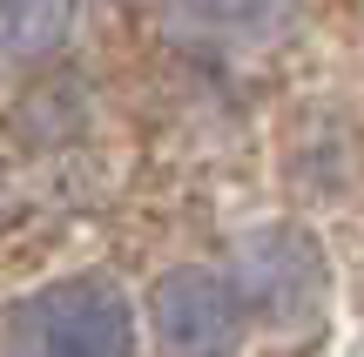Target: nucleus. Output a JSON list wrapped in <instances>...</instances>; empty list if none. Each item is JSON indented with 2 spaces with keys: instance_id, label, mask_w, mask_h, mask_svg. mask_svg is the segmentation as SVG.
<instances>
[{
  "instance_id": "1",
  "label": "nucleus",
  "mask_w": 364,
  "mask_h": 357,
  "mask_svg": "<svg viewBox=\"0 0 364 357\" xmlns=\"http://www.w3.org/2000/svg\"><path fill=\"white\" fill-rule=\"evenodd\" d=\"M7 357H135V310L108 277H61L27 290L0 324Z\"/></svg>"
},
{
  "instance_id": "7",
  "label": "nucleus",
  "mask_w": 364,
  "mask_h": 357,
  "mask_svg": "<svg viewBox=\"0 0 364 357\" xmlns=\"http://www.w3.org/2000/svg\"><path fill=\"white\" fill-rule=\"evenodd\" d=\"M0 202H7V189H0Z\"/></svg>"
},
{
  "instance_id": "2",
  "label": "nucleus",
  "mask_w": 364,
  "mask_h": 357,
  "mask_svg": "<svg viewBox=\"0 0 364 357\" xmlns=\"http://www.w3.org/2000/svg\"><path fill=\"white\" fill-rule=\"evenodd\" d=\"M149 331L162 357H230L243 337V297H236L230 270L209 263H176L149 290Z\"/></svg>"
},
{
  "instance_id": "6",
  "label": "nucleus",
  "mask_w": 364,
  "mask_h": 357,
  "mask_svg": "<svg viewBox=\"0 0 364 357\" xmlns=\"http://www.w3.org/2000/svg\"><path fill=\"white\" fill-rule=\"evenodd\" d=\"M169 13L189 34L203 40H236V48H257V40L284 34L290 0H169Z\"/></svg>"
},
{
  "instance_id": "4",
  "label": "nucleus",
  "mask_w": 364,
  "mask_h": 357,
  "mask_svg": "<svg viewBox=\"0 0 364 357\" xmlns=\"http://www.w3.org/2000/svg\"><path fill=\"white\" fill-rule=\"evenodd\" d=\"M88 115H95V101H88V88H81L75 75H48V81H34V88L14 101V115H7V128H14V142L21 148H68V142H81L88 135Z\"/></svg>"
},
{
  "instance_id": "3",
  "label": "nucleus",
  "mask_w": 364,
  "mask_h": 357,
  "mask_svg": "<svg viewBox=\"0 0 364 357\" xmlns=\"http://www.w3.org/2000/svg\"><path fill=\"white\" fill-rule=\"evenodd\" d=\"M230 283L243 297V317L257 310L263 324H304L324 304V250L304 229L270 223L257 236H243V256H236Z\"/></svg>"
},
{
  "instance_id": "5",
  "label": "nucleus",
  "mask_w": 364,
  "mask_h": 357,
  "mask_svg": "<svg viewBox=\"0 0 364 357\" xmlns=\"http://www.w3.org/2000/svg\"><path fill=\"white\" fill-rule=\"evenodd\" d=\"M81 0H0V67H41L75 40Z\"/></svg>"
}]
</instances>
